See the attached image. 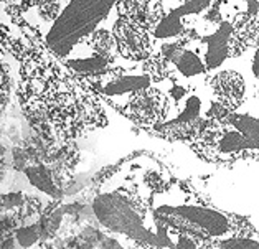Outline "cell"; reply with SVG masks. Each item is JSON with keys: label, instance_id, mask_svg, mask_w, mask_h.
<instances>
[{"label": "cell", "instance_id": "obj_1", "mask_svg": "<svg viewBox=\"0 0 259 249\" xmlns=\"http://www.w3.org/2000/svg\"><path fill=\"white\" fill-rule=\"evenodd\" d=\"M117 0H68L63 4L58 17L43 33L48 52L58 60H65L93 31L101 28Z\"/></svg>", "mask_w": 259, "mask_h": 249}, {"label": "cell", "instance_id": "obj_2", "mask_svg": "<svg viewBox=\"0 0 259 249\" xmlns=\"http://www.w3.org/2000/svg\"><path fill=\"white\" fill-rule=\"evenodd\" d=\"M94 213L104 226L129 236L144 244L155 242V236L145 226L144 208L132 196L124 193H101L94 200Z\"/></svg>", "mask_w": 259, "mask_h": 249}, {"label": "cell", "instance_id": "obj_3", "mask_svg": "<svg viewBox=\"0 0 259 249\" xmlns=\"http://www.w3.org/2000/svg\"><path fill=\"white\" fill-rule=\"evenodd\" d=\"M154 216L163 225L200 239L221 238V236L228 234L231 229V221L228 216L206 206L163 205L155 210Z\"/></svg>", "mask_w": 259, "mask_h": 249}, {"label": "cell", "instance_id": "obj_4", "mask_svg": "<svg viewBox=\"0 0 259 249\" xmlns=\"http://www.w3.org/2000/svg\"><path fill=\"white\" fill-rule=\"evenodd\" d=\"M206 140L223 154L259 149V119L230 111L225 117L205 126Z\"/></svg>", "mask_w": 259, "mask_h": 249}, {"label": "cell", "instance_id": "obj_5", "mask_svg": "<svg viewBox=\"0 0 259 249\" xmlns=\"http://www.w3.org/2000/svg\"><path fill=\"white\" fill-rule=\"evenodd\" d=\"M124 116H129L141 126L155 127L165 122L170 111V98L152 85L127 94L124 103Z\"/></svg>", "mask_w": 259, "mask_h": 249}, {"label": "cell", "instance_id": "obj_6", "mask_svg": "<svg viewBox=\"0 0 259 249\" xmlns=\"http://www.w3.org/2000/svg\"><path fill=\"white\" fill-rule=\"evenodd\" d=\"M111 31L114 36L117 53L124 60L141 63L152 55V40H150L152 33L144 25L117 15Z\"/></svg>", "mask_w": 259, "mask_h": 249}, {"label": "cell", "instance_id": "obj_7", "mask_svg": "<svg viewBox=\"0 0 259 249\" xmlns=\"http://www.w3.org/2000/svg\"><path fill=\"white\" fill-rule=\"evenodd\" d=\"M211 89L217 103L228 111H236L243 104L246 85L243 76L236 71L226 69L214 74L211 79Z\"/></svg>", "mask_w": 259, "mask_h": 249}, {"label": "cell", "instance_id": "obj_8", "mask_svg": "<svg viewBox=\"0 0 259 249\" xmlns=\"http://www.w3.org/2000/svg\"><path fill=\"white\" fill-rule=\"evenodd\" d=\"M233 30L228 42V58L241 56L246 50L259 42V15H251L248 12L238 14L233 18Z\"/></svg>", "mask_w": 259, "mask_h": 249}, {"label": "cell", "instance_id": "obj_9", "mask_svg": "<svg viewBox=\"0 0 259 249\" xmlns=\"http://www.w3.org/2000/svg\"><path fill=\"white\" fill-rule=\"evenodd\" d=\"M160 53L165 56L172 65H175V68L179 69L180 74L187 76V78L198 76L201 73H205V69H206L205 63L198 58V55L190 52V50L183 48L180 42L163 45Z\"/></svg>", "mask_w": 259, "mask_h": 249}, {"label": "cell", "instance_id": "obj_10", "mask_svg": "<svg viewBox=\"0 0 259 249\" xmlns=\"http://www.w3.org/2000/svg\"><path fill=\"white\" fill-rule=\"evenodd\" d=\"M233 25L231 22H221L218 30L213 35L206 36V55H205V66L206 69H217L223 65L228 58V42L231 35Z\"/></svg>", "mask_w": 259, "mask_h": 249}, {"label": "cell", "instance_id": "obj_11", "mask_svg": "<svg viewBox=\"0 0 259 249\" xmlns=\"http://www.w3.org/2000/svg\"><path fill=\"white\" fill-rule=\"evenodd\" d=\"M187 18L180 15L175 9L170 10L168 14H165V17L162 18L160 23L157 25L155 30L152 31L154 38H175V36H182L187 33Z\"/></svg>", "mask_w": 259, "mask_h": 249}, {"label": "cell", "instance_id": "obj_12", "mask_svg": "<svg viewBox=\"0 0 259 249\" xmlns=\"http://www.w3.org/2000/svg\"><path fill=\"white\" fill-rule=\"evenodd\" d=\"M144 63V71L147 73L154 82L167 79L170 76V63L162 53H152Z\"/></svg>", "mask_w": 259, "mask_h": 249}, {"label": "cell", "instance_id": "obj_13", "mask_svg": "<svg viewBox=\"0 0 259 249\" xmlns=\"http://www.w3.org/2000/svg\"><path fill=\"white\" fill-rule=\"evenodd\" d=\"M218 247H223V249H256V247H259V242L252 241V239H246V238H230V239L220 241Z\"/></svg>", "mask_w": 259, "mask_h": 249}, {"label": "cell", "instance_id": "obj_14", "mask_svg": "<svg viewBox=\"0 0 259 249\" xmlns=\"http://www.w3.org/2000/svg\"><path fill=\"white\" fill-rule=\"evenodd\" d=\"M7 4H10L14 9H22V10H27L33 5L36 0H5Z\"/></svg>", "mask_w": 259, "mask_h": 249}, {"label": "cell", "instance_id": "obj_15", "mask_svg": "<svg viewBox=\"0 0 259 249\" xmlns=\"http://www.w3.org/2000/svg\"><path fill=\"white\" fill-rule=\"evenodd\" d=\"M256 53H254V58H252V74L256 76V78H259V43L256 45Z\"/></svg>", "mask_w": 259, "mask_h": 249}, {"label": "cell", "instance_id": "obj_16", "mask_svg": "<svg viewBox=\"0 0 259 249\" xmlns=\"http://www.w3.org/2000/svg\"><path fill=\"white\" fill-rule=\"evenodd\" d=\"M180 2H185V0H180Z\"/></svg>", "mask_w": 259, "mask_h": 249}, {"label": "cell", "instance_id": "obj_17", "mask_svg": "<svg viewBox=\"0 0 259 249\" xmlns=\"http://www.w3.org/2000/svg\"><path fill=\"white\" fill-rule=\"evenodd\" d=\"M257 43H259V42H257Z\"/></svg>", "mask_w": 259, "mask_h": 249}]
</instances>
